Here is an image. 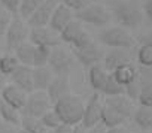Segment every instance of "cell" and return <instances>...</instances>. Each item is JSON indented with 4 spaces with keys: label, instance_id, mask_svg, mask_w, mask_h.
<instances>
[{
    "label": "cell",
    "instance_id": "cell-1",
    "mask_svg": "<svg viewBox=\"0 0 152 133\" xmlns=\"http://www.w3.org/2000/svg\"><path fill=\"white\" fill-rule=\"evenodd\" d=\"M110 15L122 29H136L143 21V11L134 0H118L112 5Z\"/></svg>",
    "mask_w": 152,
    "mask_h": 133
},
{
    "label": "cell",
    "instance_id": "cell-2",
    "mask_svg": "<svg viewBox=\"0 0 152 133\" xmlns=\"http://www.w3.org/2000/svg\"><path fill=\"white\" fill-rule=\"evenodd\" d=\"M52 109L58 114L61 123L75 126L82 121L85 103L82 102V99L79 96L70 93V94L64 96L63 99H60L58 102H55L52 105Z\"/></svg>",
    "mask_w": 152,
    "mask_h": 133
},
{
    "label": "cell",
    "instance_id": "cell-3",
    "mask_svg": "<svg viewBox=\"0 0 152 133\" xmlns=\"http://www.w3.org/2000/svg\"><path fill=\"white\" fill-rule=\"evenodd\" d=\"M99 40L110 49H130L134 46V37L119 26L107 27L99 33Z\"/></svg>",
    "mask_w": 152,
    "mask_h": 133
},
{
    "label": "cell",
    "instance_id": "cell-4",
    "mask_svg": "<svg viewBox=\"0 0 152 133\" xmlns=\"http://www.w3.org/2000/svg\"><path fill=\"white\" fill-rule=\"evenodd\" d=\"M73 66H75V57L70 51H67L60 45L51 48L48 68L52 71L54 75H69Z\"/></svg>",
    "mask_w": 152,
    "mask_h": 133
},
{
    "label": "cell",
    "instance_id": "cell-5",
    "mask_svg": "<svg viewBox=\"0 0 152 133\" xmlns=\"http://www.w3.org/2000/svg\"><path fill=\"white\" fill-rule=\"evenodd\" d=\"M76 18H78V21H82V23H87L91 26L103 27L110 21L112 15L106 6H103L100 3H90L82 11L76 12Z\"/></svg>",
    "mask_w": 152,
    "mask_h": 133
},
{
    "label": "cell",
    "instance_id": "cell-6",
    "mask_svg": "<svg viewBox=\"0 0 152 133\" xmlns=\"http://www.w3.org/2000/svg\"><path fill=\"white\" fill-rule=\"evenodd\" d=\"M51 108H52V103H51L46 91H33L27 96L26 105L21 109V115L40 118Z\"/></svg>",
    "mask_w": 152,
    "mask_h": 133
},
{
    "label": "cell",
    "instance_id": "cell-7",
    "mask_svg": "<svg viewBox=\"0 0 152 133\" xmlns=\"http://www.w3.org/2000/svg\"><path fill=\"white\" fill-rule=\"evenodd\" d=\"M60 39L66 43H69L72 46V49L75 48H82L85 45H88L91 42L90 35L87 33V30L82 27L81 21L73 20L61 33H60Z\"/></svg>",
    "mask_w": 152,
    "mask_h": 133
},
{
    "label": "cell",
    "instance_id": "cell-8",
    "mask_svg": "<svg viewBox=\"0 0 152 133\" xmlns=\"http://www.w3.org/2000/svg\"><path fill=\"white\" fill-rule=\"evenodd\" d=\"M28 37V29L26 27L23 18L20 15H12L11 24L6 30L5 39H6V46L11 51H15L21 43H24Z\"/></svg>",
    "mask_w": 152,
    "mask_h": 133
},
{
    "label": "cell",
    "instance_id": "cell-9",
    "mask_svg": "<svg viewBox=\"0 0 152 133\" xmlns=\"http://www.w3.org/2000/svg\"><path fill=\"white\" fill-rule=\"evenodd\" d=\"M72 52H73V57L78 60L84 68H88V69L96 66V64H100L103 61V57H104L103 49L93 40L82 48L72 49Z\"/></svg>",
    "mask_w": 152,
    "mask_h": 133
},
{
    "label": "cell",
    "instance_id": "cell-10",
    "mask_svg": "<svg viewBox=\"0 0 152 133\" xmlns=\"http://www.w3.org/2000/svg\"><path fill=\"white\" fill-rule=\"evenodd\" d=\"M102 111H103L102 94L94 91V94L90 97V100L85 105L81 124L84 127H87V129H91V127L100 124V121H102Z\"/></svg>",
    "mask_w": 152,
    "mask_h": 133
},
{
    "label": "cell",
    "instance_id": "cell-11",
    "mask_svg": "<svg viewBox=\"0 0 152 133\" xmlns=\"http://www.w3.org/2000/svg\"><path fill=\"white\" fill-rule=\"evenodd\" d=\"M28 40L34 46H48L54 48L60 45V35L51 30L49 27H33L28 32Z\"/></svg>",
    "mask_w": 152,
    "mask_h": 133
},
{
    "label": "cell",
    "instance_id": "cell-12",
    "mask_svg": "<svg viewBox=\"0 0 152 133\" xmlns=\"http://www.w3.org/2000/svg\"><path fill=\"white\" fill-rule=\"evenodd\" d=\"M58 2L57 0H45V2L34 11V14L27 20V24L33 27H46L49 24V20L57 8Z\"/></svg>",
    "mask_w": 152,
    "mask_h": 133
},
{
    "label": "cell",
    "instance_id": "cell-13",
    "mask_svg": "<svg viewBox=\"0 0 152 133\" xmlns=\"http://www.w3.org/2000/svg\"><path fill=\"white\" fill-rule=\"evenodd\" d=\"M46 94L54 105L64 96L70 94V76L69 75H55L51 81L49 87L46 88Z\"/></svg>",
    "mask_w": 152,
    "mask_h": 133
},
{
    "label": "cell",
    "instance_id": "cell-14",
    "mask_svg": "<svg viewBox=\"0 0 152 133\" xmlns=\"http://www.w3.org/2000/svg\"><path fill=\"white\" fill-rule=\"evenodd\" d=\"M130 63H131V55L128 49H110L103 57V68L110 73L115 69L121 68L124 64H130Z\"/></svg>",
    "mask_w": 152,
    "mask_h": 133
},
{
    "label": "cell",
    "instance_id": "cell-15",
    "mask_svg": "<svg viewBox=\"0 0 152 133\" xmlns=\"http://www.w3.org/2000/svg\"><path fill=\"white\" fill-rule=\"evenodd\" d=\"M72 21H73V12L69 8H66L64 5L58 3L55 11H54V14H52V17H51V20H49L48 26H49L51 30H54L55 33L60 35Z\"/></svg>",
    "mask_w": 152,
    "mask_h": 133
},
{
    "label": "cell",
    "instance_id": "cell-16",
    "mask_svg": "<svg viewBox=\"0 0 152 133\" xmlns=\"http://www.w3.org/2000/svg\"><path fill=\"white\" fill-rule=\"evenodd\" d=\"M31 69L33 68L20 64L18 68H17V71L11 75V84H14L15 87L21 88L27 94H30V93L34 91V88H33V79H31Z\"/></svg>",
    "mask_w": 152,
    "mask_h": 133
},
{
    "label": "cell",
    "instance_id": "cell-17",
    "mask_svg": "<svg viewBox=\"0 0 152 133\" xmlns=\"http://www.w3.org/2000/svg\"><path fill=\"white\" fill-rule=\"evenodd\" d=\"M2 100L6 102L8 105L14 106L15 109H18L21 112V109L24 108L26 105V100H27V93L23 91L21 88L15 87L14 84H6V87L2 90Z\"/></svg>",
    "mask_w": 152,
    "mask_h": 133
},
{
    "label": "cell",
    "instance_id": "cell-18",
    "mask_svg": "<svg viewBox=\"0 0 152 133\" xmlns=\"http://www.w3.org/2000/svg\"><path fill=\"white\" fill-rule=\"evenodd\" d=\"M103 102H104L109 108H112L115 112H118L119 115H122L125 120L130 118V117H133V114H134V105H133V100H130L125 94L106 97Z\"/></svg>",
    "mask_w": 152,
    "mask_h": 133
},
{
    "label": "cell",
    "instance_id": "cell-19",
    "mask_svg": "<svg viewBox=\"0 0 152 133\" xmlns=\"http://www.w3.org/2000/svg\"><path fill=\"white\" fill-rule=\"evenodd\" d=\"M54 73L48 66L43 68H33L31 69V79H33V88L34 91H46L51 81L54 79Z\"/></svg>",
    "mask_w": 152,
    "mask_h": 133
},
{
    "label": "cell",
    "instance_id": "cell-20",
    "mask_svg": "<svg viewBox=\"0 0 152 133\" xmlns=\"http://www.w3.org/2000/svg\"><path fill=\"white\" fill-rule=\"evenodd\" d=\"M107 78H109V72L103 68V64H96L93 68H90L88 81L96 93H100V94L103 93V88L107 82Z\"/></svg>",
    "mask_w": 152,
    "mask_h": 133
},
{
    "label": "cell",
    "instance_id": "cell-21",
    "mask_svg": "<svg viewBox=\"0 0 152 133\" xmlns=\"http://www.w3.org/2000/svg\"><path fill=\"white\" fill-rule=\"evenodd\" d=\"M0 120L11 124V126L20 127V124H21V112L18 109H15L14 106L8 105L6 102L0 100Z\"/></svg>",
    "mask_w": 152,
    "mask_h": 133
},
{
    "label": "cell",
    "instance_id": "cell-22",
    "mask_svg": "<svg viewBox=\"0 0 152 133\" xmlns=\"http://www.w3.org/2000/svg\"><path fill=\"white\" fill-rule=\"evenodd\" d=\"M100 123L104 126V129H112V127L122 126L125 123V118L122 115H119L118 112H115L112 108H109L103 102V111H102V121Z\"/></svg>",
    "mask_w": 152,
    "mask_h": 133
},
{
    "label": "cell",
    "instance_id": "cell-23",
    "mask_svg": "<svg viewBox=\"0 0 152 133\" xmlns=\"http://www.w3.org/2000/svg\"><path fill=\"white\" fill-rule=\"evenodd\" d=\"M112 75L115 76V79H116L122 87H125V85H128L131 81L136 79V76H137V69L130 63V64H124V66H121V68L115 69V71L112 72Z\"/></svg>",
    "mask_w": 152,
    "mask_h": 133
},
{
    "label": "cell",
    "instance_id": "cell-24",
    "mask_svg": "<svg viewBox=\"0 0 152 133\" xmlns=\"http://www.w3.org/2000/svg\"><path fill=\"white\" fill-rule=\"evenodd\" d=\"M33 54H34V45H31L30 42L21 43L14 51V55L18 60V63L23 66H28V68H33Z\"/></svg>",
    "mask_w": 152,
    "mask_h": 133
},
{
    "label": "cell",
    "instance_id": "cell-25",
    "mask_svg": "<svg viewBox=\"0 0 152 133\" xmlns=\"http://www.w3.org/2000/svg\"><path fill=\"white\" fill-rule=\"evenodd\" d=\"M133 118H134V123L140 129H145V130L151 129L152 127V108L140 105L137 109H134Z\"/></svg>",
    "mask_w": 152,
    "mask_h": 133
},
{
    "label": "cell",
    "instance_id": "cell-26",
    "mask_svg": "<svg viewBox=\"0 0 152 133\" xmlns=\"http://www.w3.org/2000/svg\"><path fill=\"white\" fill-rule=\"evenodd\" d=\"M20 129L24 130V132H27V133H48V130H46L45 126L42 124L40 118L26 117V115H21Z\"/></svg>",
    "mask_w": 152,
    "mask_h": 133
},
{
    "label": "cell",
    "instance_id": "cell-27",
    "mask_svg": "<svg viewBox=\"0 0 152 133\" xmlns=\"http://www.w3.org/2000/svg\"><path fill=\"white\" fill-rule=\"evenodd\" d=\"M20 66L18 60L15 58L14 54H5V55H0V73L5 75V76H11L17 68Z\"/></svg>",
    "mask_w": 152,
    "mask_h": 133
},
{
    "label": "cell",
    "instance_id": "cell-28",
    "mask_svg": "<svg viewBox=\"0 0 152 133\" xmlns=\"http://www.w3.org/2000/svg\"><path fill=\"white\" fill-rule=\"evenodd\" d=\"M45 2V0H21L20 2V9H18V15L23 20H28L34 11Z\"/></svg>",
    "mask_w": 152,
    "mask_h": 133
},
{
    "label": "cell",
    "instance_id": "cell-29",
    "mask_svg": "<svg viewBox=\"0 0 152 133\" xmlns=\"http://www.w3.org/2000/svg\"><path fill=\"white\" fill-rule=\"evenodd\" d=\"M137 61L140 68H152V42H146L139 48Z\"/></svg>",
    "mask_w": 152,
    "mask_h": 133
},
{
    "label": "cell",
    "instance_id": "cell-30",
    "mask_svg": "<svg viewBox=\"0 0 152 133\" xmlns=\"http://www.w3.org/2000/svg\"><path fill=\"white\" fill-rule=\"evenodd\" d=\"M49 55H51V48H48V46H34L33 68H43V66H48Z\"/></svg>",
    "mask_w": 152,
    "mask_h": 133
},
{
    "label": "cell",
    "instance_id": "cell-31",
    "mask_svg": "<svg viewBox=\"0 0 152 133\" xmlns=\"http://www.w3.org/2000/svg\"><path fill=\"white\" fill-rule=\"evenodd\" d=\"M124 93H125L124 87H122V85L115 79V76L109 72V78H107V82H106V85H104L102 94H104L106 97H112V96H119V94H124Z\"/></svg>",
    "mask_w": 152,
    "mask_h": 133
},
{
    "label": "cell",
    "instance_id": "cell-32",
    "mask_svg": "<svg viewBox=\"0 0 152 133\" xmlns=\"http://www.w3.org/2000/svg\"><path fill=\"white\" fill-rule=\"evenodd\" d=\"M40 121H42V124L45 126V129L48 130V132H54L60 124H61V120H60V117H58V114L51 108L49 111H46L42 117H40Z\"/></svg>",
    "mask_w": 152,
    "mask_h": 133
},
{
    "label": "cell",
    "instance_id": "cell-33",
    "mask_svg": "<svg viewBox=\"0 0 152 133\" xmlns=\"http://www.w3.org/2000/svg\"><path fill=\"white\" fill-rule=\"evenodd\" d=\"M124 90H125L124 94L130 100H137L139 99V94H140V78H139V73H137V76H136L134 81H131L128 85L124 87Z\"/></svg>",
    "mask_w": 152,
    "mask_h": 133
},
{
    "label": "cell",
    "instance_id": "cell-34",
    "mask_svg": "<svg viewBox=\"0 0 152 133\" xmlns=\"http://www.w3.org/2000/svg\"><path fill=\"white\" fill-rule=\"evenodd\" d=\"M60 2L61 5L69 8L72 12H79L91 3V0H60Z\"/></svg>",
    "mask_w": 152,
    "mask_h": 133
},
{
    "label": "cell",
    "instance_id": "cell-35",
    "mask_svg": "<svg viewBox=\"0 0 152 133\" xmlns=\"http://www.w3.org/2000/svg\"><path fill=\"white\" fill-rule=\"evenodd\" d=\"M11 20H12V14H9L5 8L0 6V39L5 37L6 30L11 24Z\"/></svg>",
    "mask_w": 152,
    "mask_h": 133
},
{
    "label": "cell",
    "instance_id": "cell-36",
    "mask_svg": "<svg viewBox=\"0 0 152 133\" xmlns=\"http://www.w3.org/2000/svg\"><path fill=\"white\" fill-rule=\"evenodd\" d=\"M20 2H21V0H0L2 8H5V9H6L9 14H12V15H18Z\"/></svg>",
    "mask_w": 152,
    "mask_h": 133
},
{
    "label": "cell",
    "instance_id": "cell-37",
    "mask_svg": "<svg viewBox=\"0 0 152 133\" xmlns=\"http://www.w3.org/2000/svg\"><path fill=\"white\" fill-rule=\"evenodd\" d=\"M20 127H15V126H11L5 121L0 120V133H17Z\"/></svg>",
    "mask_w": 152,
    "mask_h": 133
},
{
    "label": "cell",
    "instance_id": "cell-38",
    "mask_svg": "<svg viewBox=\"0 0 152 133\" xmlns=\"http://www.w3.org/2000/svg\"><path fill=\"white\" fill-rule=\"evenodd\" d=\"M143 12H145V15L148 17L149 23L152 24V0H146V2H145V5H143Z\"/></svg>",
    "mask_w": 152,
    "mask_h": 133
},
{
    "label": "cell",
    "instance_id": "cell-39",
    "mask_svg": "<svg viewBox=\"0 0 152 133\" xmlns=\"http://www.w3.org/2000/svg\"><path fill=\"white\" fill-rule=\"evenodd\" d=\"M72 132H73V126L66 124V123H61V124L54 130V133H72Z\"/></svg>",
    "mask_w": 152,
    "mask_h": 133
},
{
    "label": "cell",
    "instance_id": "cell-40",
    "mask_svg": "<svg viewBox=\"0 0 152 133\" xmlns=\"http://www.w3.org/2000/svg\"><path fill=\"white\" fill-rule=\"evenodd\" d=\"M104 133H131L128 129H125L124 126H118V127H112V129H106Z\"/></svg>",
    "mask_w": 152,
    "mask_h": 133
},
{
    "label": "cell",
    "instance_id": "cell-41",
    "mask_svg": "<svg viewBox=\"0 0 152 133\" xmlns=\"http://www.w3.org/2000/svg\"><path fill=\"white\" fill-rule=\"evenodd\" d=\"M104 126L100 123V124H97V126H94V127H91V129H88V133H104Z\"/></svg>",
    "mask_w": 152,
    "mask_h": 133
},
{
    "label": "cell",
    "instance_id": "cell-42",
    "mask_svg": "<svg viewBox=\"0 0 152 133\" xmlns=\"http://www.w3.org/2000/svg\"><path fill=\"white\" fill-rule=\"evenodd\" d=\"M72 133H88V129L84 127V126L79 123V124H75V126H73V132H72Z\"/></svg>",
    "mask_w": 152,
    "mask_h": 133
},
{
    "label": "cell",
    "instance_id": "cell-43",
    "mask_svg": "<svg viewBox=\"0 0 152 133\" xmlns=\"http://www.w3.org/2000/svg\"><path fill=\"white\" fill-rule=\"evenodd\" d=\"M6 84H8V82H6V76L0 73V93H2V90L6 87Z\"/></svg>",
    "mask_w": 152,
    "mask_h": 133
},
{
    "label": "cell",
    "instance_id": "cell-44",
    "mask_svg": "<svg viewBox=\"0 0 152 133\" xmlns=\"http://www.w3.org/2000/svg\"><path fill=\"white\" fill-rule=\"evenodd\" d=\"M17 133H27V132H24V130H21V129H18V132Z\"/></svg>",
    "mask_w": 152,
    "mask_h": 133
},
{
    "label": "cell",
    "instance_id": "cell-45",
    "mask_svg": "<svg viewBox=\"0 0 152 133\" xmlns=\"http://www.w3.org/2000/svg\"><path fill=\"white\" fill-rule=\"evenodd\" d=\"M48 133H54V132H48Z\"/></svg>",
    "mask_w": 152,
    "mask_h": 133
},
{
    "label": "cell",
    "instance_id": "cell-46",
    "mask_svg": "<svg viewBox=\"0 0 152 133\" xmlns=\"http://www.w3.org/2000/svg\"><path fill=\"white\" fill-rule=\"evenodd\" d=\"M143 2H146V0H143Z\"/></svg>",
    "mask_w": 152,
    "mask_h": 133
},
{
    "label": "cell",
    "instance_id": "cell-47",
    "mask_svg": "<svg viewBox=\"0 0 152 133\" xmlns=\"http://www.w3.org/2000/svg\"><path fill=\"white\" fill-rule=\"evenodd\" d=\"M146 133H149V132H146Z\"/></svg>",
    "mask_w": 152,
    "mask_h": 133
},
{
    "label": "cell",
    "instance_id": "cell-48",
    "mask_svg": "<svg viewBox=\"0 0 152 133\" xmlns=\"http://www.w3.org/2000/svg\"><path fill=\"white\" fill-rule=\"evenodd\" d=\"M151 129H152V127H151Z\"/></svg>",
    "mask_w": 152,
    "mask_h": 133
}]
</instances>
